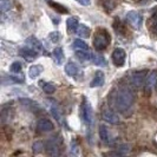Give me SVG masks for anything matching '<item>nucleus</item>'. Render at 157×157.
<instances>
[{
  "label": "nucleus",
  "mask_w": 157,
  "mask_h": 157,
  "mask_svg": "<svg viewBox=\"0 0 157 157\" xmlns=\"http://www.w3.org/2000/svg\"><path fill=\"white\" fill-rule=\"evenodd\" d=\"M134 103V94L129 87H122L116 96V108L121 112L129 110Z\"/></svg>",
  "instance_id": "obj_1"
},
{
  "label": "nucleus",
  "mask_w": 157,
  "mask_h": 157,
  "mask_svg": "<svg viewBox=\"0 0 157 157\" xmlns=\"http://www.w3.org/2000/svg\"><path fill=\"white\" fill-rule=\"evenodd\" d=\"M110 44V36L106 30H103V29H99L97 33L94 34V46L97 51H103L105 50L108 45Z\"/></svg>",
  "instance_id": "obj_2"
},
{
  "label": "nucleus",
  "mask_w": 157,
  "mask_h": 157,
  "mask_svg": "<svg viewBox=\"0 0 157 157\" xmlns=\"http://www.w3.org/2000/svg\"><path fill=\"white\" fill-rule=\"evenodd\" d=\"M126 21L134 29L140 30L142 27V24H143V17L136 11H130V12L126 13Z\"/></svg>",
  "instance_id": "obj_3"
},
{
  "label": "nucleus",
  "mask_w": 157,
  "mask_h": 157,
  "mask_svg": "<svg viewBox=\"0 0 157 157\" xmlns=\"http://www.w3.org/2000/svg\"><path fill=\"white\" fill-rule=\"evenodd\" d=\"M125 59H126V52L123 48L117 47V48L113 50V52H112V62H113V64L116 66H118V67L123 66L125 64Z\"/></svg>",
  "instance_id": "obj_4"
},
{
  "label": "nucleus",
  "mask_w": 157,
  "mask_h": 157,
  "mask_svg": "<svg viewBox=\"0 0 157 157\" xmlns=\"http://www.w3.org/2000/svg\"><path fill=\"white\" fill-rule=\"evenodd\" d=\"M147 76H148L147 70L136 71V72H134V73L131 75V83H132L136 87H141L143 84H145Z\"/></svg>",
  "instance_id": "obj_5"
},
{
  "label": "nucleus",
  "mask_w": 157,
  "mask_h": 157,
  "mask_svg": "<svg viewBox=\"0 0 157 157\" xmlns=\"http://www.w3.org/2000/svg\"><path fill=\"white\" fill-rule=\"evenodd\" d=\"M83 118H84L85 124L91 125V123L94 121V111H92V108L89 102H84L83 104Z\"/></svg>",
  "instance_id": "obj_6"
},
{
  "label": "nucleus",
  "mask_w": 157,
  "mask_h": 157,
  "mask_svg": "<svg viewBox=\"0 0 157 157\" xmlns=\"http://www.w3.org/2000/svg\"><path fill=\"white\" fill-rule=\"evenodd\" d=\"M37 128L39 131H43V132H47V131H52L55 129V125L53 123L47 119V118H40L37 123Z\"/></svg>",
  "instance_id": "obj_7"
},
{
  "label": "nucleus",
  "mask_w": 157,
  "mask_h": 157,
  "mask_svg": "<svg viewBox=\"0 0 157 157\" xmlns=\"http://www.w3.org/2000/svg\"><path fill=\"white\" fill-rule=\"evenodd\" d=\"M103 119H104L105 122L110 123V124H115V125H116V124H119V122H121L119 117H118L113 111H111V110L103 111Z\"/></svg>",
  "instance_id": "obj_8"
},
{
  "label": "nucleus",
  "mask_w": 157,
  "mask_h": 157,
  "mask_svg": "<svg viewBox=\"0 0 157 157\" xmlns=\"http://www.w3.org/2000/svg\"><path fill=\"white\" fill-rule=\"evenodd\" d=\"M47 154L51 156H57L59 155V144L57 143V138H52L46 143Z\"/></svg>",
  "instance_id": "obj_9"
},
{
  "label": "nucleus",
  "mask_w": 157,
  "mask_h": 157,
  "mask_svg": "<svg viewBox=\"0 0 157 157\" xmlns=\"http://www.w3.org/2000/svg\"><path fill=\"white\" fill-rule=\"evenodd\" d=\"M65 72H66L69 76L75 77V78H77L78 76L82 75L80 69H79L78 66L73 63V62H69V63L66 64V66H65Z\"/></svg>",
  "instance_id": "obj_10"
},
{
  "label": "nucleus",
  "mask_w": 157,
  "mask_h": 157,
  "mask_svg": "<svg viewBox=\"0 0 157 157\" xmlns=\"http://www.w3.org/2000/svg\"><path fill=\"white\" fill-rule=\"evenodd\" d=\"M26 45L32 48V50H34V51H37V52H41V51H44V47H43V44L40 43V40H38L36 37H29L27 39H26Z\"/></svg>",
  "instance_id": "obj_11"
},
{
  "label": "nucleus",
  "mask_w": 157,
  "mask_h": 157,
  "mask_svg": "<svg viewBox=\"0 0 157 157\" xmlns=\"http://www.w3.org/2000/svg\"><path fill=\"white\" fill-rule=\"evenodd\" d=\"M104 82H105V75H104V72H102V71H96L94 78H92V82H91V84H90V86L99 87L104 84Z\"/></svg>",
  "instance_id": "obj_12"
},
{
  "label": "nucleus",
  "mask_w": 157,
  "mask_h": 157,
  "mask_svg": "<svg viewBox=\"0 0 157 157\" xmlns=\"http://www.w3.org/2000/svg\"><path fill=\"white\" fill-rule=\"evenodd\" d=\"M156 82H157V71H152L149 76L147 77V80H145V91H147V94H149L152 86L156 85Z\"/></svg>",
  "instance_id": "obj_13"
},
{
  "label": "nucleus",
  "mask_w": 157,
  "mask_h": 157,
  "mask_svg": "<svg viewBox=\"0 0 157 157\" xmlns=\"http://www.w3.org/2000/svg\"><path fill=\"white\" fill-rule=\"evenodd\" d=\"M20 55L23 56L24 58L26 59V60H29V62H33L36 58H37V56H38V52L37 51H34V50H32L30 47H24L20 50Z\"/></svg>",
  "instance_id": "obj_14"
},
{
  "label": "nucleus",
  "mask_w": 157,
  "mask_h": 157,
  "mask_svg": "<svg viewBox=\"0 0 157 157\" xmlns=\"http://www.w3.org/2000/svg\"><path fill=\"white\" fill-rule=\"evenodd\" d=\"M43 71H44L43 65H32L31 67L29 69V76H30V78L36 79Z\"/></svg>",
  "instance_id": "obj_15"
},
{
  "label": "nucleus",
  "mask_w": 157,
  "mask_h": 157,
  "mask_svg": "<svg viewBox=\"0 0 157 157\" xmlns=\"http://www.w3.org/2000/svg\"><path fill=\"white\" fill-rule=\"evenodd\" d=\"M76 56H77V58H78L79 60H82V62H91V59H92V53H90L87 50L77 51Z\"/></svg>",
  "instance_id": "obj_16"
},
{
  "label": "nucleus",
  "mask_w": 157,
  "mask_h": 157,
  "mask_svg": "<svg viewBox=\"0 0 157 157\" xmlns=\"http://www.w3.org/2000/svg\"><path fill=\"white\" fill-rule=\"evenodd\" d=\"M77 34H78L79 37H82V38H89L90 37V34H91V30L87 27L86 25H82V24H79L78 29H77Z\"/></svg>",
  "instance_id": "obj_17"
},
{
  "label": "nucleus",
  "mask_w": 157,
  "mask_h": 157,
  "mask_svg": "<svg viewBox=\"0 0 157 157\" xmlns=\"http://www.w3.org/2000/svg\"><path fill=\"white\" fill-rule=\"evenodd\" d=\"M99 137L104 143H110V134H109V130L105 125L99 126Z\"/></svg>",
  "instance_id": "obj_18"
},
{
  "label": "nucleus",
  "mask_w": 157,
  "mask_h": 157,
  "mask_svg": "<svg viewBox=\"0 0 157 157\" xmlns=\"http://www.w3.org/2000/svg\"><path fill=\"white\" fill-rule=\"evenodd\" d=\"M53 57H55L56 62L58 65H62L64 62V53H63V50L62 47H56L53 50Z\"/></svg>",
  "instance_id": "obj_19"
},
{
  "label": "nucleus",
  "mask_w": 157,
  "mask_h": 157,
  "mask_svg": "<svg viewBox=\"0 0 157 157\" xmlns=\"http://www.w3.org/2000/svg\"><path fill=\"white\" fill-rule=\"evenodd\" d=\"M66 26H67L69 31H71V32L77 31V29H78V26H79L78 19H77V18H69V19L66 20Z\"/></svg>",
  "instance_id": "obj_20"
},
{
  "label": "nucleus",
  "mask_w": 157,
  "mask_h": 157,
  "mask_svg": "<svg viewBox=\"0 0 157 157\" xmlns=\"http://www.w3.org/2000/svg\"><path fill=\"white\" fill-rule=\"evenodd\" d=\"M91 62L96 65H99V66H105L106 65V60H105V58L101 55H96V53H92V59H91Z\"/></svg>",
  "instance_id": "obj_21"
},
{
  "label": "nucleus",
  "mask_w": 157,
  "mask_h": 157,
  "mask_svg": "<svg viewBox=\"0 0 157 157\" xmlns=\"http://www.w3.org/2000/svg\"><path fill=\"white\" fill-rule=\"evenodd\" d=\"M0 118H1V123L2 124L10 122L11 118H12V109H4L1 111V117Z\"/></svg>",
  "instance_id": "obj_22"
},
{
  "label": "nucleus",
  "mask_w": 157,
  "mask_h": 157,
  "mask_svg": "<svg viewBox=\"0 0 157 157\" xmlns=\"http://www.w3.org/2000/svg\"><path fill=\"white\" fill-rule=\"evenodd\" d=\"M48 4H50L51 7L55 8L56 11L59 12V13H67V12H69V10L66 7H64L63 5H60V4H57V2H53V1H50Z\"/></svg>",
  "instance_id": "obj_23"
},
{
  "label": "nucleus",
  "mask_w": 157,
  "mask_h": 157,
  "mask_svg": "<svg viewBox=\"0 0 157 157\" xmlns=\"http://www.w3.org/2000/svg\"><path fill=\"white\" fill-rule=\"evenodd\" d=\"M41 87H43V91L47 94H52L56 91L55 85H52L50 83H41Z\"/></svg>",
  "instance_id": "obj_24"
},
{
  "label": "nucleus",
  "mask_w": 157,
  "mask_h": 157,
  "mask_svg": "<svg viewBox=\"0 0 157 157\" xmlns=\"http://www.w3.org/2000/svg\"><path fill=\"white\" fill-rule=\"evenodd\" d=\"M11 7H12V4L10 2V0H0V11L2 13L10 11Z\"/></svg>",
  "instance_id": "obj_25"
},
{
  "label": "nucleus",
  "mask_w": 157,
  "mask_h": 157,
  "mask_svg": "<svg viewBox=\"0 0 157 157\" xmlns=\"http://www.w3.org/2000/svg\"><path fill=\"white\" fill-rule=\"evenodd\" d=\"M73 47H75V48H78V50H87V48H89L86 43L82 39L75 40V41H73Z\"/></svg>",
  "instance_id": "obj_26"
},
{
  "label": "nucleus",
  "mask_w": 157,
  "mask_h": 157,
  "mask_svg": "<svg viewBox=\"0 0 157 157\" xmlns=\"http://www.w3.org/2000/svg\"><path fill=\"white\" fill-rule=\"evenodd\" d=\"M21 69H23V65L19 62H13L11 65V72H13V73H19Z\"/></svg>",
  "instance_id": "obj_27"
},
{
  "label": "nucleus",
  "mask_w": 157,
  "mask_h": 157,
  "mask_svg": "<svg viewBox=\"0 0 157 157\" xmlns=\"http://www.w3.org/2000/svg\"><path fill=\"white\" fill-rule=\"evenodd\" d=\"M51 112H52V115H53V117L57 119V121H62V115H60V110L56 106V105H53V106H51Z\"/></svg>",
  "instance_id": "obj_28"
},
{
  "label": "nucleus",
  "mask_w": 157,
  "mask_h": 157,
  "mask_svg": "<svg viewBox=\"0 0 157 157\" xmlns=\"http://www.w3.org/2000/svg\"><path fill=\"white\" fill-rule=\"evenodd\" d=\"M43 148H44L43 142H36V143L33 144V147H32V150H33L34 154H39V152L43 151Z\"/></svg>",
  "instance_id": "obj_29"
},
{
  "label": "nucleus",
  "mask_w": 157,
  "mask_h": 157,
  "mask_svg": "<svg viewBox=\"0 0 157 157\" xmlns=\"http://www.w3.org/2000/svg\"><path fill=\"white\" fill-rule=\"evenodd\" d=\"M50 39L52 40L53 43H57L60 40V33L57 31V32H51L50 33Z\"/></svg>",
  "instance_id": "obj_30"
},
{
  "label": "nucleus",
  "mask_w": 157,
  "mask_h": 157,
  "mask_svg": "<svg viewBox=\"0 0 157 157\" xmlns=\"http://www.w3.org/2000/svg\"><path fill=\"white\" fill-rule=\"evenodd\" d=\"M77 2H79L80 5H83V6H89L91 2H90V0H76Z\"/></svg>",
  "instance_id": "obj_31"
},
{
  "label": "nucleus",
  "mask_w": 157,
  "mask_h": 157,
  "mask_svg": "<svg viewBox=\"0 0 157 157\" xmlns=\"http://www.w3.org/2000/svg\"><path fill=\"white\" fill-rule=\"evenodd\" d=\"M45 1H46V2H50V1H52V0H45Z\"/></svg>",
  "instance_id": "obj_32"
},
{
  "label": "nucleus",
  "mask_w": 157,
  "mask_h": 157,
  "mask_svg": "<svg viewBox=\"0 0 157 157\" xmlns=\"http://www.w3.org/2000/svg\"><path fill=\"white\" fill-rule=\"evenodd\" d=\"M156 89H157V82H156Z\"/></svg>",
  "instance_id": "obj_33"
},
{
  "label": "nucleus",
  "mask_w": 157,
  "mask_h": 157,
  "mask_svg": "<svg viewBox=\"0 0 157 157\" xmlns=\"http://www.w3.org/2000/svg\"><path fill=\"white\" fill-rule=\"evenodd\" d=\"M156 1H157V0H156Z\"/></svg>",
  "instance_id": "obj_34"
}]
</instances>
